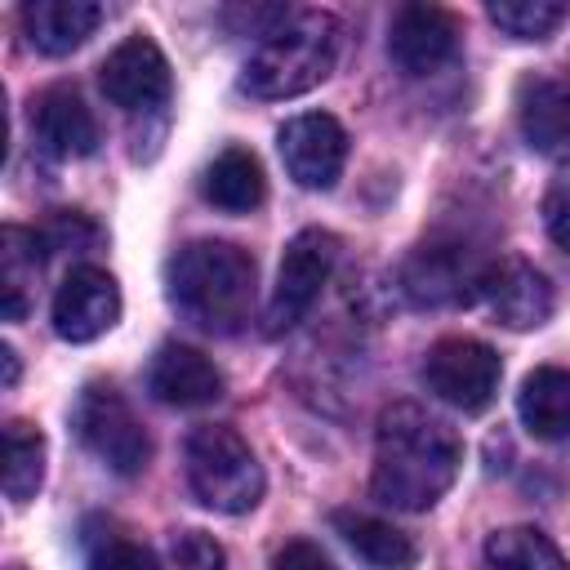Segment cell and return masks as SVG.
Wrapping results in <instances>:
<instances>
[{
    "instance_id": "15",
    "label": "cell",
    "mask_w": 570,
    "mask_h": 570,
    "mask_svg": "<svg viewBox=\"0 0 570 570\" xmlns=\"http://www.w3.org/2000/svg\"><path fill=\"white\" fill-rule=\"evenodd\" d=\"M481 298L490 303V316L508 330H539L552 316V285L525 258H494Z\"/></svg>"
},
{
    "instance_id": "22",
    "label": "cell",
    "mask_w": 570,
    "mask_h": 570,
    "mask_svg": "<svg viewBox=\"0 0 570 570\" xmlns=\"http://www.w3.org/2000/svg\"><path fill=\"white\" fill-rule=\"evenodd\" d=\"M45 481V436L36 423L27 419H9L4 423V494L13 503L36 499Z\"/></svg>"
},
{
    "instance_id": "2",
    "label": "cell",
    "mask_w": 570,
    "mask_h": 570,
    "mask_svg": "<svg viewBox=\"0 0 570 570\" xmlns=\"http://www.w3.org/2000/svg\"><path fill=\"white\" fill-rule=\"evenodd\" d=\"M254 281H258V267L249 249L232 240H191L165 267L169 303L209 334H236L249 321Z\"/></svg>"
},
{
    "instance_id": "26",
    "label": "cell",
    "mask_w": 570,
    "mask_h": 570,
    "mask_svg": "<svg viewBox=\"0 0 570 570\" xmlns=\"http://www.w3.org/2000/svg\"><path fill=\"white\" fill-rule=\"evenodd\" d=\"M89 570H160L151 548L125 539V534H102L89 548Z\"/></svg>"
},
{
    "instance_id": "25",
    "label": "cell",
    "mask_w": 570,
    "mask_h": 570,
    "mask_svg": "<svg viewBox=\"0 0 570 570\" xmlns=\"http://www.w3.org/2000/svg\"><path fill=\"white\" fill-rule=\"evenodd\" d=\"M40 240H45L49 254H58V249H94L102 240V227L94 218L76 214V209H62L40 227Z\"/></svg>"
},
{
    "instance_id": "9",
    "label": "cell",
    "mask_w": 570,
    "mask_h": 570,
    "mask_svg": "<svg viewBox=\"0 0 570 570\" xmlns=\"http://www.w3.org/2000/svg\"><path fill=\"white\" fill-rule=\"evenodd\" d=\"M289 178L307 191H330L347 165V129L330 111H303L276 134Z\"/></svg>"
},
{
    "instance_id": "14",
    "label": "cell",
    "mask_w": 570,
    "mask_h": 570,
    "mask_svg": "<svg viewBox=\"0 0 570 570\" xmlns=\"http://www.w3.org/2000/svg\"><path fill=\"white\" fill-rule=\"evenodd\" d=\"M31 129L40 147L58 160H80L98 151V120L71 85H49L31 98Z\"/></svg>"
},
{
    "instance_id": "31",
    "label": "cell",
    "mask_w": 570,
    "mask_h": 570,
    "mask_svg": "<svg viewBox=\"0 0 570 570\" xmlns=\"http://www.w3.org/2000/svg\"><path fill=\"white\" fill-rule=\"evenodd\" d=\"M9 570H22V566H9Z\"/></svg>"
},
{
    "instance_id": "23",
    "label": "cell",
    "mask_w": 570,
    "mask_h": 570,
    "mask_svg": "<svg viewBox=\"0 0 570 570\" xmlns=\"http://www.w3.org/2000/svg\"><path fill=\"white\" fill-rule=\"evenodd\" d=\"M485 561L494 570H570V561L561 557V548L543 530H534V525L494 530L485 539Z\"/></svg>"
},
{
    "instance_id": "5",
    "label": "cell",
    "mask_w": 570,
    "mask_h": 570,
    "mask_svg": "<svg viewBox=\"0 0 570 570\" xmlns=\"http://www.w3.org/2000/svg\"><path fill=\"white\" fill-rule=\"evenodd\" d=\"M494 272V258H485L472 240L445 236L423 240L401 263V289L419 307H463L485 294V281Z\"/></svg>"
},
{
    "instance_id": "1",
    "label": "cell",
    "mask_w": 570,
    "mask_h": 570,
    "mask_svg": "<svg viewBox=\"0 0 570 570\" xmlns=\"http://www.w3.org/2000/svg\"><path fill=\"white\" fill-rule=\"evenodd\" d=\"M463 441L450 423L428 414L414 401H396L379 414L374 432V476L370 490L379 503L401 512H428L459 476Z\"/></svg>"
},
{
    "instance_id": "11",
    "label": "cell",
    "mask_w": 570,
    "mask_h": 570,
    "mask_svg": "<svg viewBox=\"0 0 570 570\" xmlns=\"http://www.w3.org/2000/svg\"><path fill=\"white\" fill-rule=\"evenodd\" d=\"M387 53L405 76H432L459 53V18L441 4H401L387 27Z\"/></svg>"
},
{
    "instance_id": "28",
    "label": "cell",
    "mask_w": 570,
    "mask_h": 570,
    "mask_svg": "<svg viewBox=\"0 0 570 570\" xmlns=\"http://www.w3.org/2000/svg\"><path fill=\"white\" fill-rule=\"evenodd\" d=\"M543 227L570 254V160L557 165V174L548 178V191H543Z\"/></svg>"
},
{
    "instance_id": "6",
    "label": "cell",
    "mask_w": 570,
    "mask_h": 570,
    "mask_svg": "<svg viewBox=\"0 0 570 570\" xmlns=\"http://www.w3.org/2000/svg\"><path fill=\"white\" fill-rule=\"evenodd\" d=\"M71 428L89 454H98L116 476H138L151 459V436L138 423L134 405L111 383H89L76 396Z\"/></svg>"
},
{
    "instance_id": "10",
    "label": "cell",
    "mask_w": 570,
    "mask_h": 570,
    "mask_svg": "<svg viewBox=\"0 0 570 570\" xmlns=\"http://www.w3.org/2000/svg\"><path fill=\"white\" fill-rule=\"evenodd\" d=\"M98 85L125 111H156L169 102L174 71H169V58L160 53V45L151 36H129L102 58Z\"/></svg>"
},
{
    "instance_id": "13",
    "label": "cell",
    "mask_w": 570,
    "mask_h": 570,
    "mask_svg": "<svg viewBox=\"0 0 570 570\" xmlns=\"http://www.w3.org/2000/svg\"><path fill=\"white\" fill-rule=\"evenodd\" d=\"M147 392L160 405H178V410L214 405L223 396V370L187 343H160L147 365Z\"/></svg>"
},
{
    "instance_id": "12",
    "label": "cell",
    "mask_w": 570,
    "mask_h": 570,
    "mask_svg": "<svg viewBox=\"0 0 570 570\" xmlns=\"http://www.w3.org/2000/svg\"><path fill=\"white\" fill-rule=\"evenodd\" d=\"M120 316V285L102 267H76L53 294V330L67 343H94Z\"/></svg>"
},
{
    "instance_id": "4",
    "label": "cell",
    "mask_w": 570,
    "mask_h": 570,
    "mask_svg": "<svg viewBox=\"0 0 570 570\" xmlns=\"http://www.w3.org/2000/svg\"><path fill=\"white\" fill-rule=\"evenodd\" d=\"M187 485L191 494L227 517H240L249 508H258L263 499V468L249 450V441L236 428L223 423H205L187 436Z\"/></svg>"
},
{
    "instance_id": "29",
    "label": "cell",
    "mask_w": 570,
    "mask_h": 570,
    "mask_svg": "<svg viewBox=\"0 0 570 570\" xmlns=\"http://www.w3.org/2000/svg\"><path fill=\"white\" fill-rule=\"evenodd\" d=\"M272 570H334V561H330L316 543H307V539H289V543L272 557Z\"/></svg>"
},
{
    "instance_id": "20",
    "label": "cell",
    "mask_w": 570,
    "mask_h": 570,
    "mask_svg": "<svg viewBox=\"0 0 570 570\" xmlns=\"http://www.w3.org/2000/svg\"><path fill=\"white\" fill-rule=\"evenodd\" d=\"M330 521H334V530L343 534V543H347L361 561H370L374 570H414L419 548H414V539H410L405 530H396L392 521L370 517V512H352V508H338Z\"/></svg>"
},
{
    "instance_id": "24",
    "label": "cell",
    "mask_w": 570,
    "mask_h": 570,
    "mask_svg": "<svg viewBox=\"0 0 570 570\" xmlns=\"http://www.w3.org/2000/svg\"><path fill=\"white\" fill-rule=\"evenodd\" d=\"M485 13L512 40H548L570 9L561 0H494Z\"/></svg>"
},
{
    "instance_id": "7",
    "label": "cell",
    "mask_w": 570,
    "mask_h": 570,
    "mask_svg": "<svg viewBox=\"0 0 570 570\" xmlns=\"http://www.w3.org/2000/svg\"><path fill=\"white\" fill-rule=\"evenodd\" d=\"M334 263H338V236H330V232H321V227L298 232V236L285 245V254H281L263 330H267V334H289V330L316 307L325 281L334 276Z\"/></svg>"
},
{
    "instance_id": "21",
    "label": "cell",
    "mask_w": 570,
    "mask_h": 570,
    "mask_svg": "<svg viewBox=\"0 0 570 570\" xmlns=\"http://www.w3.org/2000/svg\"><path fill=\"white\" fill-rule=\"evenodd\" d=\"M49 249L40 240V232L31 227H4L0 232V294H4V321H22L31 298H36V276L45 267Z\"/></svg>"
},
{
    "instance_id": "30",
    "label": "cell",
    "mask_w": 570,
    "mask_h": 570,
    "mask_svg": "<svg viewBox=\"0 0 570 570\" xmlns=\"http://www.w3.org/2000/svg\"><path fill=\"white\" fill-rule=\"evenodd\" d=\"M0 365H4V387H13V383H18V352H13L9 343L0 347Z\"/></svg>"
},
{
    "instance_id": "3",
    "label": "cell",
    "mask_w": 570,
    "mask_h": 570,
    "mask_svg": "<svg viewBox=\"0 0 570 570\" xmlns=\"http://www.w3.org/2000/svg\"><path fill=\"white\" fill-rule=\"evenodd\" d=\"M338 45H343V27L334 13H321V9L289 13L249 53L240 71V89L249 98H298L334 71Z\"/></svg>"
},
{
    "instance_id": "17",
    "label": "cell",
    "mask_w": 570,
    "mask_h": 570,
    "mask_svg": "<svg viewBox=\"0 0 570 570\" xmlns=\"http://www.w3.org/2000/svg\"><path fill=\"white\" fill-rule=\"evenodd\" d=\"M102 22V4L94 0H31L22 4V31L36 53L62 58L80 49Z\"/></svg>"
},
{
    "instance_id": "18",
    "label": "cell",
    "mask_w": 570,
    "mask_h": 570,
    "mask_svg": "<svg viewBox=\"0 0 570 570\" xmlns=\"http://www.w3.org/2000/svg\"><path fill=\"white\" fill-rule=\"evenodd\" d=\"M200 191L209 205H218L223 214H249L263 205L267 196V178H263V165L254 151L245 147H223L205 174H200Z\"/></svg>"
},
{
    "instance_id": "16",
    "label": "cell",
    "mask_w": 570,
    "mask_h": 570,
    "mask_svg": "<svg viewBox=\"0 0 570 570\" xmlns=\"http://www.w3.org/2000/svg\"><path fill=\"white\" fill-rule=\"evenodd\" d=\"M517 125L534 151H557L570 142V80L530 71L517 85Z\"/></svg>"
},
{
    "instance_id": "19",
    "label": "cell",
    "mask_w": 570,
    "mask_h": 570,
    "mask_svg": "<svg viewBox=\"0 0 570 570\" xmlns=\"http://www.w3.org/2000/svg\"><path fill=\"white\" fill-rule=\"evenodd\" d=\"M517 414L539 441H570V370L539 365L517 392Z\"/></svg>"
},
{
    "instance_id": "8",
    "label": "cell",
    "mask_w": 570,
    "mask_h": 570,
    "mask_svg": "<svg viewBox=\"0 0 570 570\" xmlns=\"http://www.w3.org/2000/svg\"><path fill=\"white\" fill-rule=\"evenodd\" d=\"M499 379H503V361L490 343L468 338V334H450L436 338L423 356V383L454 410L463 414H481L490 410V401L499 396Z\"/></svg>"
},
{
    "instance_id": "27",
    "label": "cell",
    "mask_w": 570,
    "mask_h": 570,
    "mask_svg": "<svg viewBox=\"0 0 570 570\" xmlns=\"http://www.w3.org/2000/svg\"><path fill=\"white\" fill-rule=\"evenodd\" d=\"M169 570H227V557L205 530H183L169 543Z\"/></svg>"
}]
</instances>
